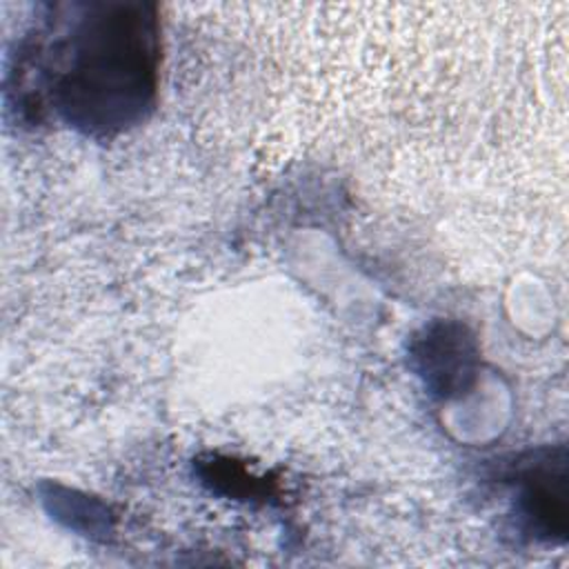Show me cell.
<instances>
[{
    "label": "cell",
    "instance_id": "3",
    "mask_svg": "<svg viewBox=\"0 0 569 569\" xmlns=\"http://www.w3.org/2000/svg\"><path fill=\"white\" fill-rule=\"evenodd\" d=\"M420 376L433 391L458 393L473 376L478 349L473 336L456 322H438L425 329L411 349Z\"/></svg>",
    "mask_w": 569,
    "mask_h": 569
},
{
    "label": "cell",
    "instance_id": "1",
    "mask_svg": "<svg viewBox=\"0 0 569 569\" xmlns=\"http://www.w3.org/2000/svg\"><path fill=\"white\" fill-rule=\"evenodd\" d=\"M44 56L47 98L76 129L113 133L151 109L158 80V18L144 2L78 4Z\"/></svg>",
    "mask_w": 569,
    "mask_h": 569
},
{
    "label": "cell",
    "instance_id": "2",
    "mask_svg": "<svg viewBox=\"0 0 569 569\" xmlns=\"http://www.w3.org/2000/svg\"><path fill=\"white\" fill-rule=\"evenodd\" d=\"M518 502L531 531L547 540H565L569 518V473L565 447L536 456L518 473Z\"/></svg>",
    "mask_w": 569,
    "mask_h": 569
}]
</instances>
